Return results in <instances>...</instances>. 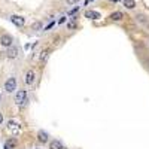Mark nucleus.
<instances>
[{
    "label": "nucleus",
    "instance_id": "nucleus-1",
    "mask_svg": "<svg viewBox=\"0 0 149 149\" xmlns=\"http://www.w3.org/2000/svg\"><path fill=\"white\" fill-rule=\"evenodd\" d=\"M14 100H15V104L19 106V107L26 106L27 102H29V93H27V90H17Z\"/></svg>",
    "mask_w": 149,
    "mask_h": 149
},
{
    "label": "nucleus",
    "instance_id": "nucleus-2",
    "mask_svg": "<svg viewBox=\"0 0 149 149\" xmlns=\"http://www.w3.org/2000/svg\"><path fill=\"white\" fill-rule=\"evenodd\" d=\"M18 88V81L15 76H9L5 82V86H3V90L8 93V94H12V93H15Z\"/></svg>",
    "mask_w": 149,
    "mask_h": 149
},
{
    "label": "nucleus",
    "instance_id": "nucleus-3",
    "mask_svg": "<svg viewBox=\"0 0 149 149\" xmlns=\"http://www.w3.org/2000/svg\"><path fill=\"white\" fill-rule=\"evenodd\" d=\"M0 45H2L3 48H10L12 45H14V37H12L10 34H8V33H5V34H2L0 36Z\"/></svg>",
    "mask_w": 149,
    "mask_h": 149
},
{
    "label": "nucleus",
    "instance_id": "nucleus-4",
    "mask_svg": "<svg viewBox=\"0 0 149 149\" xmlns=\"http://www.w3.org/2000/svg\"><path fill=\"white\" fill-rule=\"evenodd\" d=\"M9 21L14 24V26H17V27H24V24H26V18L21 17V15H10Z\"/></svg>",
    "mask_w": 149,
    "mask_h": 149
},
{
    "label": "nucleus",
    "instance_id": "nucleus-5",
    "mask_svg": "<svg viewBox=\"0 0 149 149\" xmlns=\"http://www.w3.org/2000/svg\"><path fill=\"white\" fill-rule=\"evenodd\" d=\"M36 81V72L33 69H29L26 72V76H24V82H26L27 85H33Z\"/></svg>",
    "mask_w": 149,
    "mask_h": 149
},
{
    "label": "nucleus",
    "instance_id": "nucleus-6",
    "mask_svg": "<svg viewBox=\"0 0 149 149\" xmlns=\"http://www.w3.org/2000/svg\"><path fill=\"white\" fill-rule=\"evenodd\" d=\"M8 128H9V131H10L12 134H18L19 130H21V125H19L17 121L9 119V121H8Z\"/></svg>",
    "mask_w": 149,
    "mask_h": 149
},
{
    "label": "nucleus",
    "instance_id": "nucleus-7",
    "mask_svg": "<svg viewBox=\"0 0 149 149\" xmlns=\"http://www.w3.org/2000/svg\"><path fill=\"white\" fill-rule=\"evenodd\" d=\"M37 142L39 143H49V134L46 133V131H43V130H39L37 131Z\"/></svg>",
    "mask_w": 149,
    "mask_h": 149
},
{
    "label": "nucleus",
    "instance_id": "nucleus-8",
    "mask_svg": "<svg viewBox=\"0 0 149 149\" xmlns=\"http://www.w3.org/2000/svg\"><path fill=\"white\" fill-rule=\"evenodd\" d=\"M18 52H19V49H18L17 46L12 45L10 48H8V49H6V57H8L9 60H14V58H17V57H18Z\"/></svg>",
    "mask_w": 149,
    "mask_h": 149
},
{
    "label": "nucleus",
    "instance_id": "nucleus-9",
    "mask_svg": "<svg viewBox=\"0 0 149 149\" xmlns=\"http://www.w3.org/2000/svg\"><path fill=\"white\" fill-rule=\"evenodd\" d=\"M49 149H64V145L60 139H54L49 142Z\"/></svg>",
    "mask_w": 149,
    "mask_h": 149
},
{
    "label": "nucleus",
    "instance_id": "nucleus-10",
    "mask_svg": "<svg viewBox=\"0 0 149 149\" xmlns=\"http://www.w3.org/2000/svg\"><path fill=\"white\" fill-rule=\"evenodd\" d=\"M17 145H18V140H17L15 137H10V139H8V140L5 142L3 149H15Z\"/></svg>",
    "mask_w": 149,
    "mask_h": 149
},
{
    "label": "nucleus",
    "instance_id": "nucleus-11",
    "mask_svg": "<svg viewBox=\"0 0 149 149\" xmlns=\"http://www.w3.org/2000/svg\"><path fill=\"white\" fill-rule=\"evenodd\" d=\"M85 17L90 18V19H100L102 18V14H100V12H97V10H86L85 12Z\"/></svg>",
    "mask_w": 149,
    "mask_h": 149
},
{
    "label": "nucleus",
    "instance_id": "nucleus-12",
    "mask_svg": "<svg viewBox=\"0 0 149 149\" xmlns=\"http://www.w3.org/2000/svg\"><path fill=\"white\" fill-rule=\"evenodd\" d=\"M112 21H121L122 18H124V14L122 12H119V10H116V12H113V14H110V17H109Z\"/></svg>",
    "mask_w": 149,
    "mask_h": 149
},
{
    "label": "nucleus",
    "instance_id": "nucleus-13",
    "mask_svg": "<svg viewBox=\"0 0 149 149\" xmlns=\"http://www.w3.org/2000/svg\"><path fill=\"white\" fill-rule=\"evenodd\" d=\"M48 57H49V49H45V51H42V52H40L39 60H40V63H42V64H45V63H46Z\"/></svg>",
    "mask_w": 149,
    "mask_h": 149
},
{
    "label": "nucleus",
    "instance_id": "nucleus-14",
    "mask_svg": "<svg viewBox=\"0 0 149 149\" xmlns=\"http://www.w3.org/2000/svg\"><path fill=\"white\" fill-rule=\"evenodd\" d=\"M124 6L127 9H134L136 8V0H124Z\"/></svg>",
    "mask_w": 149,
    "mask_h": 149
},
{
    "label": "nucleus",
    "instance_id": "nucleus-15",
    "mask_svg": "<svg viewBox=\"0 0 149 149\" xmlns=\"http://www.w3.org/2000/svg\"><path fill=\"white\" fill-rule=\"evenodd\" d=\"M42 29V22L40 21H37V22H34L33 26H31V30H34V31H37V30H40Z\"/></svg>",
    "mask_w": 149,
    "mask_h": 149
},
{
    "label": "nucleus",
    "instance_id": "nucleus-16",
    "mask_svg": "<svg viewBox=\"0 0 149 149\" xmlns=\"http://www.w3.org/2000/svg\"><path fill=\"white\" fill-rule=\"evenodd\" d=\"M136 18H137V21H140V22H146V18H145V15H137V17H136Z\"/></svg>",
    "mask_w": 149,
    "mask_h": 149
},
{
    "label": "nucleus",
    "instance_id": "nucleus-17",
    "mask_svg": "<svg viewBox=\"0 0 149 149\" xmlns=\"http://www.w3.org/2000/svg\"><path fill=\"white\" fill-rule=\"evenodd\" d=\"M79 0H66V3L67 5H74V3H78Z\"/></svg>",
    "mask_w": 149,
    "mask_h": 149
},
{
    "label": "nucleus",
    "instance_id": "nucleus-18",
    "mask_svg": "<svg viewBox=\"0 0 149 149\" xmlns=\"http://www.w3.org/2000/svg\"><path fill=\"white\" fill-rule=\"evenodd\" d=\"M3 121H5V118H3V113H2V112H0V125H2V124H3Z\"/></svg>",
    "mask_w": 149,
    "mask_h": 149
},
{
    "label": "nucleus",
    "instance_id": "nucleus-19",
    "mask_svg": "<svg viewBox=\"0 0 149 149\" xmlns=\"http://www.w3.org/2000/svg\"><path fill=\"white\" fill-rule=\"evenodd\" d=\"M64 21H66V17H61V18H60V21H58V22H60V24H63V22H64Z\"/></svg>",
    "mask_w": 149,
    "mask_h": 149
},
{
    "label": "nucleus",
    "instance_id": "nucleus-20",
    "mask_svg": "<svg viewBox=\"0 0 149 149\" xmlns=\"http://www.w3.org/2000/svg\"><path fill=\"white\" fill-rule=\"evenodd\" d=\"M74 27H76V24H73V22L69 24V29H74Z\"/></svg>",
    "mask_w": 149,
    "mask_h": 149
},
{
    "label": "nucleus",
    "instance_id": "nucleus-21",
    "mask_svg": "<svg viewBox=\"0 0 149 149\" xmlns=\"http://www.w3.org/2000/svg\"><path fill=\"white\" fill-rule=\"evenodd\" d=\"M78 9H79V8H74V9H72V10H70V15H73V14H74V12H76V10H78Z\"/></svg>",
    "mask_w": 149,
    "mask_h": 149
},
{
    "label": "nucleus",
    "instance_id": "nucleus-22",
    "mask_svg": "<svg viewBox=\"0 0 149 149\" xmlns=\"http://www.w3.org/2000/svg\"><path fill=\"white\" fill-rule=\"evenodd\" d=\"M110 2H115L116 3V2H119V0H110Z\"/></svg>",
    "mask_w": 149,
    "mask_h": 149
},
{
    "label": "nucleus",
    "instance_id": "nucleus-23",
    "mask_svg": "<svg viewBox=\"0 0 149 149\" xmlns=\"http://www.w3.org/2000/svg\"><path fill=\"white\" fill-rule=\"evenodd\" d=\"M0 102H2V94H0Z\"/></svg>",
    "mask_w": 149,
    "mask_h": 149
},
{
    "label": "nucleus",
    "instance_id": "nucleus-24",
    "mask_svg": "<svg viewBox=\"0 0 149 149\" xmlns=\"http://www.w3.org/2000/svg\"><path fill=\"white\" fill-rule=\"evenodd\" d=\"M64 149H67V148H64Z\"/></svg>",
    "mask_w": 149,
    "mask_h": 149
}]
</instances>
